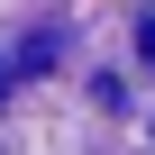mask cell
I'll return each instance as SVG.
<instances>
[{
    "label": "cell",
    "mask_w": 155,
    "mask_h": 155,
    "mask_svg": "<svg viewBox=\"0 0 155 155\" xmlns=\"http://www.w3.org/2000/svg\"><path fill=\"white\" fill-rule=\"evenodd\" d=\"M137 46H146V55H155V18H146V28H137Z\"/></svg>",
    "instance_id": "cell-1"
},
{
    "label": "cell",
    "mask_w": 155,
    "mask_h": 155,
    "mask_svg": "<svg viewBox=\"0 0 155 155\" xmlns=\"http://www.w3.org/2000/svg\"><path fill=\"white\" fill-rule=\"evenodd\" d=\"M0 82H9V64H0Z\"/></svg>",
    "instance_id": "cell-2"
}]
</instances>
